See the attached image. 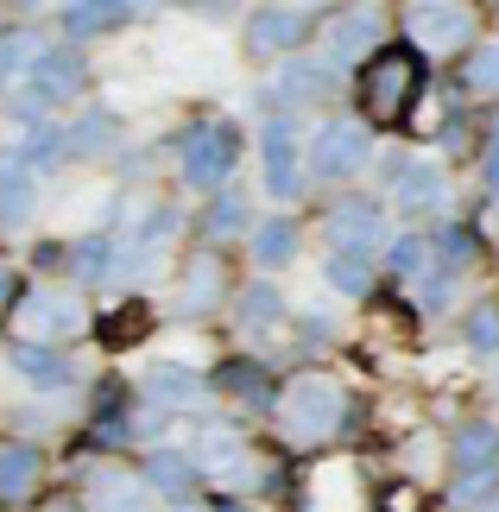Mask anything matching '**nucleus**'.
I'll return each mask as SVG.
<instances>
[{
    "mask_svg": "<svg viewBox=\"0 0 499 512\" xmlns=\"http://www.w3.org/2000/svg\"><path fill=\"white\" fill-rule=\"evenodd\" d=\"M272 418H278V430H285V443L316 449V443H329L335 430L348 424V399H342V386H335L329 373H297V380L278 392Z\"/></svg>",
    "mask_w": 499,
    "mask_h": 512,
    "instance_id": "nucleus-1",
    "label": "nucleus"
},
{
    "mask_svg": "<svg viewBox=\"0 0 499 512\" xmlns=\"http://www.w3.org/2000/svg\"><path fill=\"white\" fill-rule=\"evenodd\" d=\"M424 89V64H417L411 45H392V51H373L361 76H354V95H361V121L367 127H392L405 121V108L417 102Z\"/></svg>",
    "mask_w": 499,
    "mask_h": 512,
    "instance_id": "nucleus-2",
    "label": "nucleus"
},
{
    "mask_svg": "<svg viewBox=\"0 0 499 512\" xmlns=\"http://www.w3.org/2000/svg\"><path fill=\"white\" fill-rule=\"evenodd\" d=\"M455 475H449V494L462 500V506H474V500H493L499 494V424H487V418H474V424H462L455 430Z\"/></svg>",
    "mask_w": 499,
    "mask_h": 512,
    "instance_id": "nucleus-3",
    "label": "nucleus"
},
{
    "mask_svg": "<svg viewBox=\"0 0 499 512\" xmlns=\"http://www.w3.org/2000/svg\"><path fill=\"white\" fill-rule=\"evenodd\" d=\"M234 159H241V140H234V127H222V121H203L177 140V171H184L190 190H222Z\"/></svg>",
    "mask_w": 499,
    "mask_h": 512,
    "instance_id": "nucleus-4",
    "label": "nucleus"
},
{
    "mask_svg": "<svg viewBox=\"0 0 499 512\" xmlns=\"http://www.w3.org/2000/svg\"><path fill=\"white\" fill-rule=\"evenodd\" d=\"M13 323H19V336L26 342H64V336H76L83 329V298L76 291H51V285H38V291H26V298L13 304Z\"/></svg>",
    "mask_w": 499,
    "mask_h": 512,
    "instance_id": "nucleus-5",
    "label": "nucleus"
},
{
    "mask_svg": "<svg viewBox=\"0 0 499 512\" xmlns=\"http://www.w3.org/2000/svg\"><path fill=\"white\" fill-rule=\"evenodd\" d=\"M367 146H373V133H367L361 114H335L310 140V171L316 177H354V165L367 159Z\"/></svg>",
    "mask_w": 499,
    "mask_h": 512,
    "instance_id": "nucleus-6",
    "label": "nucleus"
},
{
    "mask_svg": "<svg viewBox=\"0 0 499 512\" xmlns=\"http://www.w3.org/2000/svg\"><path fill=\"white\" fill-rule=\"evenodd\" d=\"M83 83H89V70H83V57H76V51H38L32 70H26V108L32 114L64 108V102L83 95Z\"/></svg>",
    "mask_w": 499,
    "mask_h": 512,
    "instance_id": "nucleus-7",
    "label": "nucleus"
},
{
    "mask_svg": "<svg viewBox=\"0 0 499 512\" xmlns=\"http://www.w3.org/2000/svg\"><path fill=\"white\" fill-rule=\"evenodd\" d=\"M405 32H411L417 51H462L474 19H468L462 0H417V7L405 13Z\"/></svg>",
    "mask_w": 499,
    "mask_h": 512,
    "instance_id": "nucleus-8",
    "label": "nucleus"
},
{
    "mask_svg": "<svg viewBox=\"0 0 499 512\" xmlns=\"http://www.w3.org/2000/svg\"><path fill=\"white\" fill-rule=\"evenodd\" d=\"M259 165H266V190L272 196H297V165H304V133L291 114H272L259 127Z\"/></svg>",
    "mask_w": 499,
    "mask_h": 512,
    "instance_id": "nucleus-9",
    "label": "nucleus"
},
{
    "mask_svg": "<svg viewBox=\"0 0 499 512\" xmlns=\"http://www.w3.org/2000/svg\"><path fill=\"white\" fill-rule=\"evenodd\" d=\"M45 494V449L26 437H0V506H32Z\"/></svg>",
    "mask_w": 499,
    "mask_h": 512,
    "instance_id": "nucleus-10",
    "label": "nucleus"
},
{
    "mask_svg": "<svg viewBox=\"0 0 499 512\" xmlns=\"http://www.w3.org/2000/svg\"><path fill=\"white\" fill-rule=\"evenodd\" d=\"M83 506L89 512H152V487L146 475H133V468H95L83 481Z\"/></svg>",
    "mask_w": 499,
    "mask_h": 512,
    "instance_id": "nucleus-11",
    "label": "nucleus"
},
{
    "mask_svg": "<svg viewBox=\"0 0 499 512\" xmlns=\"http://www.w3.org/2000/svg\"><path fill=\"white\" fill-rule=\"evenodd\" d=\"M379 51V19L367 7H348L342 19H329V32H323V64H367V57Z\"/></svg>",
    "mask_w": 499,
    "mask_h": 512,
    "instance_id": "nucleus-12",
    "label": "nucleus"
},
{
    "mask_svg": "<svg viewBox=\"0 0 499 512\" xmlns=\"http://www.w3.org/2000/svg\"><path fill=\"white\" fill-rule=\"evenodd\" d=\"M449 196V177L436 159H405V171L392 177V209L398 215H436Z\"/></svg>",
    "mask_w": 499,
    "mask_h": 512,
    "instance_id": "nucleus-13",
    "label": "nucleus"
},
{
    "mask_svg": "<svg viewBox=\"0 0 499 512\" xmlns=\"http://www.w3.org/2000/svg\"><path fill=\"white\" fill-rule=\"evenodd\" d=\"M190 462H196V475H203V481H228V487L253 475V449L234 437V430H203Z\"/></svg>",
    "mask_w": 499,
    "mask_h": 512,
    "instance_id": "nucleus-14",
    "label": "nucleus"
},
{
    "mask_svg": "<svg viewBox=\"0 0 499 512\" xmlns=\"http://www.w3.org/2000/svg\"><path fill=\"white\" fill-rule=\"evenodd\" d=\"M139 475H146V487L158 500H196V487H203V475H196V462L184 456V449H146V462H139Z\"/></svg>",
    "mask_w": 499,
    "mask_h": 512,
    "instance_id": "nucleus-15",
    "label": "nucleus"
},
{
    "mask_svg": "<svg viewBox=\"0 0 499 512\" xmlns=\"http://www.w3.org/2000/svg\"><path fill=\"white\" fill-rule=\"evenodd\" d=\"M379 234H386V215H379V203H367V196H354V203H342V209L329 215L335 253H373Z\"/></svg>",
    "mask_w": 499,
    "mask_h": 512,
    "instance_id": "nucleus-16",
    "label": "nucleus"
},
{
    "mask_svg": "<svg viewBox=\"0 0 499 512\" xmlns=\"http://www.w3.org/2000/svg\"><path fill=\"white\" fill-rule=\"evenodd\" d=\"M304 32H310V13H297V7H259L247 19V51H259V57L291 51V45H304Z\"/></svg>",
    "mask_w": 499,
    "mask_h": 512,
    "instance_id": "nucleus-17",
    "label": "nucleus"
},
{
    "mask_svg": "<svg viewBox=\"0 0 499 512\" xmlns=\"http://www.w3.org/2000/svg\"><path fill=\"white\" fill-rule=\"evenodd\" d=\"M38 209V171L19 159H0V228H26Z\"/></svg>",
    "mask_w": 499,
    "mask_h": 512,
    "instance_id": "nucleus-18",
    "label": "nucleus"
},
{
    "mask_svg": "<svg viewBox=\"0 0 499 512\" xmlns=\"http://www.w3.org/2000/svg\"><path fill=\"white\" fill-rule=\"evenodd\" d=\"M13 367H19V380L38 386V392H64V386H76L70 354H64V348H45V342H19V348H13Z\"/></svg>",
    "mask_w": 499,
    "mask_h": 512,
    "instance_id": "nucleus-19",
    "label": "nucleus"
},
{
    "mask_svg": "<svg viewBox=\"0 0 499 512\" xmlns=\"http://www.w3.org/2000/svg\"><path fill=\"white\" fill-rule=\"evenodd\" d=\"M146 399L165 405V411H190V405H203V373L184 367V361H158L146 373Z\"/></svg>",
    "mask_w": 499,
    "mask_h": 512,
    "instance_id": "nucleus-20",
    "label": "nucleus"
},
{
    "mask_svg": "<svg viewBox=\"0 0 499 512\" xmlns=\"http://www.w3.org/2000/svg\"><path fill=\"white\" fill-rule=\"evenodd\" d=\"M278 89H285V102H329L335 95V64H323V57H297V64H285V76H278Z\"/></svg>",
    "mask_w": 499,
    "mask_h": 512,
    "instance_id": "nucleus-21",
    "label": "nucleus"
},
{
    "mask_svg": "<svg viewBox=\"0 0 499 512\" xmlns=\"http://www.w3.org/2000/svg\"><path fill=\"white\" fill-rule=\"evenodd\" d=\"M291 253H297V222L291 215H266L253 228V266H291Z\"/></svg>",
    "mask_w": 499,
    "mask_h": 512,
    "instance_id": "nucleus-22",
    "label": "nucleus"
},
{
    "mask_svg": "<svg viewBox=\"0 0 499 512\" xmlns=\"http://www.w3.org/2000/svg\"><path fill=\"white\" fill-rule=\"evenodd\" d=\"M222 386H228L241 405H253V411H272V405H278V392H272V380H266V367H253V361H228Z\"/></svg>",
    "mask_w": 499,
    "mask_h": 512,
    "instance_id": "nucleus-23",
    "label": "nucleus"
},
{
    "mask_svg": "<svg viewBox=\"0 0 499 512\" xmlns=\"http://www.w3.org/2000/svg\"><path fill=\"white\" fill-rule=\"evenodd\" d=\"M278 317H285V298H278L272 279H253L241 291V329H278Z\"/></svg>",
    "mask_w": 499,
    "mask_h": 512,
    "instance_id": "nucleus-24",
    "label": "nucleus"
},
{
    "mask_svg": "<svg viewBox=\"0 0 499 512\" xmlns=\"http://www.w3.org/2000/svg\"><path fill=\"white\" fill-rule=\"evenodd\" d=\"M64 152H70V133H64V127L32 121V127H26V152H19V159H26L32 171H57V159H64Z\"/></svg>",
    "mask_w": 499,
    "mask_h": 512,
    "instance_id": "nucleus-25",
    "label": "nucleus"
},
{
    "mask_svg": "<svg viewBox=\"0 0 499 512\" xmlns=\"http://www.w3.org/2000/svg\"><path fill=\"white\" fill-rule=\"evenodd\" d=\"M215 298H222V266L196 253V260H190V279H184V298H177V304H184V317H196V310H209Z\"/></svg>",
    "mask_w": 499,
    "mask_h": 512,
    "instance_id": "nucleus-26",
    "label": "nucleus"
},
{
    "mask_svg": "<svg viewBox=\"0 0 499 512\" xmlns=\"http://www.w3.org/2000/svg\"><path fill=\"white\" fill-rule=\"evenodd\" d=\"M329 285H335V291H348V298H367V291H373V266H367V253H329Z\"/></svg>",
    "mask_w": 499,
    "mask_h": 512,
    "instance_id": "nucleus-27",
    "label": "nucleus"
},
{
    "mask_svg": "<svg viewBox=\"0 0 499 512\" xmlns=\"http://www.w3.org/2000/svg\"><path fill=\"white\" fill-rule=\"evenodd\" d=\"M32 57H38V38L32 32H0V89L19 83V76L32 70Z\"/></svg>",
    "mask_w": 499,
    "mask_h": 512,
    "instance_id": "nucleus-28",
    "label": "nucleus"
},
{
    "mask_svg": "<svg viewBox=\"0 0 499 512\" xmlns=\"http://www.w3.org/2000/svg\"><path fill=\"white\" fill-rule=\"evenodd\" d=\"M386 272H392V279H424V272H430V241H417V234H405V241H398L392 253H386Z\"/></svg>",
    "mask_w": 499,
    "mask_h": 512,
    "instance_id": "nucleus-29",
    "label": "nucleus"
},
{
    "mask_svg": "<svg viewBox=\"0 0 499 512\" xmlns=\"http://www.w3.org/2000/svg\"><path fill=\"white\" fill-rule=\"evenodd\" d=\"M114 140H121V121H114V114H102V108H95L89 121L76 127V133H70V152H108Z\"/></svg>",
    "mask_w": 499,
    "mask_h": 512,
    "instance_id": "nucleus-30",
    "label": "nucleus"
},
{
    "mask_svg": "<svg viewBox=\"0 0 499 512\" xmlns=\"http://www.w3.org/2000/svg\"><path fill=\"white\" fill-rule=\"evenodd\" d=\"M70 260H76L83 279H108V272H114V241H108V234H89V241L70 247Z\"/></svg>",
    "mask_w": 499,
    "mask_h": 512,
    "instance_id": "nucleus-31",
    "label": "nucleus"
},
{
    "mask_svg": "<svg viewBox=\"0 0 499 512\" xmlns=\"http://www.w3.org/2000/svg\"><path fill=\"white\" fill-rule=\"evenodd\" d=\"M462 83H468V89H481V95H499V45H481V51L468 57Z\"/></svg>",
    "mask_w": 499,
    "mask_h": 512,
    "instance_id": "nucleus-32",
    "label": "nucleus"
},
{
    "mask_svg": "<svg viewBox=\"0 0 499 512\" xmlns=\"http://www.w3.org/2000/svg\"><path fill=\"white\" fill-rule=\"evenodd\" d=\"M121 7L114 0H70V32H95V26H114Z\"/></svg>",
    "mask_w": 499,
    "mask_h": 512,
    "instance_id": "nucleus-33",
    "label": "nucleus"
},
{
    "mask_svg": "<svg viewBox=\"0 0 499 512\" xmlns=\"http://www.w3.org/2000/svg\"><path fill=\"white\" fill-rule=\"evenodd\" d=\"M468 342L474 348H499V304H474L468 310Z\"/></svg>",
    "mask_w": 499,
    "mask_h": 512,
    "instance_id": "nucleus-34",
    "label": "nucleus"
},
{
    "mask_svg": "<svg viewBox=\"0 0 499 512\" xmlns=\"http://www.w3.org/2000/svg\"><path fill=\"white\" fill-rule=\"evenodd\" d=\"M177 228V215L165 209V203H152L146 209V222H139V247H152V241H165V234Z\"/></svg>",
    "mask_w": 499,
    "mask_h": 512,
    "instance_id": "nucleus-35",
    "label": "nucleus"
},
{
    "mask_svg": "<svg viewBox=\"0 0 499 512\" xmlns=\"http://www.w3.org/2000/svg\"><path fill=\"white\" fill-rule=\"evenodd\" d=\"M241 215H247L241 196H222V203L209 209V234H234V228H241Z\"/></svg>",
    "mask_w": 499,
    "mask_h": 512,
    "instance_id": "nucleus-36",
    "label": "nucleus"
},
{
    "mask_svg": "<svg viewBox=\"0 0 499 512\" xmlns=\"http://www.w3.org/2000/svg\"><path fill=\"white\" fill-rule=\"evenodd\" d=\"M481 165H487V190L499 196V146H487V159H481Z\"/></svg>",
    "mask_w": 499,
    "mask_h": 512,
    "instance_id": "nucleus-37",
    "label": "nucleus"
},
{
    "mask_svg": "<svg viewBox=\"0 0 499 512\" xmlns=\"http://www.w3.org/2000/svg\"><path fill=\"white\" fill-rule=\"evenodd\" d=\"M51 512H89L83 500H51Z\"/></svg>",
    "mask_w": 499,
    "mask_h": 512,
    "instance_id": "nucleus-38",
    "label": "nucleus"
},
{
    "mask_svg": "<svg viewBox=\"0 0 499 512\" xmlns=\"http://www.w3.org/2000/svg\"><path fill=\"white\" fill-rule=\"evenodd\" d=\"M215 512H241V500H215Z\"/></svg>",
    "mask_w": 499,
    "mask_h": 512,
    "instance_id": "nucleus-39",
    "label": "nucleus"
},
{
    "mask_svg": "<svg viewBox=\"0 0 499 512\" xmlns=\"http://www.w3.org/2000/svg\"><path fill=\"white\" fill-rule=\"evenodd\" d=\"M493 146H499V121H493Z\"/></svg>",
    "mask_w": 499,
    "mask_h": 512,
    "instance_id": "nucleus-40",
    "label": "nucleus"
},
{
    "mask_svg": "<svg viewBox=\"0 0 499 512\" xmlns=\"http://www.w3.org/2000/svg\"><path fill=\"white\" fill-rule=\"evenodd\" d=\"M487 512H499V500H493V506H487Z\"/></svg>",
    "mask_w": 499,
    "mask_h": 512,
    "instance_id": "nucleus-41",
    "label": "nucleus"
},
{
    "mask_svg": "<svg viewBox=\"0 0 499 512\" xmlns=\"http://www.w3.org/2000/svg\"><path fill=\"white\" fill-rule=\"evenodd\" d=\"M114 7H127V0H114Z\"/></svg>",
    "mask_w": 499,
    "mask_h": 512,
    "instance_id": "nucleus-42",
    "label": "nucleus"
}]
</instances>
